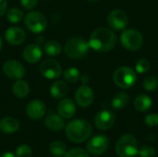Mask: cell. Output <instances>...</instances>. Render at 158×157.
I'll list each match as a JSON object with an SVG mask.
<instances>
[{"mask_svg": "<svg viewBox=\"0 0 158 157\" xmlns=\"http://www.w3.org/2000/svg\"><path fill=\"white\" fill-rule=\"evenodd\" d=\"M89 46L99 53H106L111 51L117 43V36L115 32L107 28H98L91 34L89 39Z\"/></svg>", "mask_w": 158, "mask_h": 157, "instance_id": "cell-1", "label": "cell"}, {"mask_svg": "<svg viewBox=\"0 0 158 157\" xmlns=\"http://www.w3.org/2000/svg\"><path fill=\"white\" fill-rule=\"evenodd\" d=\"M91 124L84 119H74L70 121L66 128V134L69 141L73 143L85 142L92 134Z\"/></svg>", "mask_w": 158, "mask_h": 157, "instance_id": "cell-2", "label": "cell"}, {"mask_svg": "<svg viewBox=\"0 0 158 157\" xmlns=\"http://www.w3.org/2000/svg\"><path fill=\"white\" fill-rule=\"evenodd\" d=\"M89 43L81 37L70 38L65 44L66 55L72 59H81L89 51Z\"/></svg>", "mask_w": 158, "mask_h": 157, "instance_id": "cell-3", "label": "cell"}, {"mask_svg": "<svg viewBox=\"0 0 158 157\" xmlns=\"http://www.w3.org/2000/svg\"><path fill=\"white\" fill-rule=\"evenodd\" d=\"M137 80L136 72L129 67H120L117 68L113 74L115 84L121 89H129L132 87Z\"/></svg>", "mask_w": 158, "mask_h": 157, "instance_id": "cell-4", "label": "cell"}, {"mask_svg": "<svg viewBox=\"0 0 158 157\" xmlns=\"http://www.w3.org/2000/svg\"><path fill=\"white\" fill-rule=\"evenodd\" d=\"M117 154L119 157H134L138 154V143L131 134L120 137L116 146Z\"/></svg>", "mask_w": 158, "mask_h": 157, "instance_id": "cell-5", "label": "cell"}, {"mask_svg": "<svg viewBox=\"0 0 158 157\" xmlns=\"http://www.w3.org/2000/svg\"><path fill=\"white\" fill-rule=\"evenodd\" d=\"M120 42L127 50L137 51L143 45V37L135 29H124L120 35Z\"/></svg>", "mask_w": 158, "mask_h": 157, "instance_id": "cell-6", "label": "cell"}, {"mask_svg": "<svg viewBox=\"0 0 158 157\" xmlns=\"http://www.w3.org/2000/svg\"><path fill=\"white\" fill-rule=\"evenodd\" d=\"M24 23L29 31L33 33H41L45 31L47 21L45 17L38 11L29 12L24 19Z\"/></svg>", "mask_w": 158, "mask_h": 157, "instance_id": "cell-7", "label": "cell"}, {"mask_svg": "<svg viewBox=\"0 0 158 157\" xmlns=\"http://www.w3.org/2000/svg\"><path fill=\"white\" fill-rule=\"evenodd\" d=\"M107 23L112 30L121 31L127 27L129 23V18L123 10L114 9L107 16Z\"/></svg>", "mask_w": 158, "mask_h": 157, "instance_id": "cell-8", "label": "cell"}, {"mask_svg": "<svg viewBox=\"0 0 158 157\" xmlns=\"http://www.w3.org/2000/svg\"><path fill=\"white\" fill-rule=\"evenodd\" d=\"M109 146V140L105 135H96L90 139L87 143V150L93 155H103Z\"/></svg>", "mask_w": 158, "mask_h": 157, "instance_id": "cell-9", "label": "cell"}, {"mask_svg": "<svg viewBox=\"0 0 158 157\" xmlns=\"http://www.w3.org/2000/svg\"><path fill=\"white\" fill-rule=\"evenodd\" d=\"M40 72L44 78L54 80L61 76L62 68L57 61L53 59H46L40 65Z\"/></svg>", "mask_w": 158, "mask_h": 157, "instance_id": "cell-10", "label": "cell"}, {"mask_svg": "<svg viewBox=\"0 0 158 157\" xmlns=\"http://www.w3.org/2000/svg\"><path fill=\"white\" fill-rule=\"evenodd\" d=\"M3 71L8 78L13 80H20L25 75V68L23 65L18 60L14 59L5 62L3 66Z\"/></svg>", "mask_w": 158, "mask_h": 157, "instance_id": "cell-11", "label": "cell"}, {"mask_svg": "<svg viewBox=\"0 0 158 157\" xmlns=\"http://www.w3.org/2000/svg\"><path fill=\"white\" fill-rule=\"evenodd\" d=\"M116 121L115 114L110 110L100 111L94 118V124L101 130H107L113 127Z\"/></svg>", "mask_w": 158, "mask_h": 157, "instance_id": "cell-12", "label": "cell"}, {"mask_svg": "<svg viewBox=\"0 0 158 157\" xmlns=\"http://www.w3.org/2000/svg\"><path fill=\"white\" fill-rule=\"evenodd\" d=\"M94 98V91L92 90L91 87L87 85H82L78 88L75 93V100L76 103L81 106V107H87L89 106Z\"/></svg>", "mask_w": 158, "mask_h": 157, "instance_id": "cell-13", "label": "cell"}, {"mask_svg": "<svg viewBox=\"0 0 158 157\" xmlns=\"http://www.w3.org/2000/svg\"><path fill=\"white\" fill-rule=\"evenodd\" d=\"M46 111L45 104L41 100H32L30 102L26 108V113L28 117L33 120L42 118Z\"/></svg>", "mask_w": 158, "mask_h": 157, "instance_id": "cell-14", "label": "cell"}, {"mask_svg": "<svg viewBox=\"0 0 158 157\" xmlns=\"http://www.w3.org/2000/svg\"><path fill=\"white\" fill-rule=\"evenodd\" d=\"M5 38L9 44L19 45L25 41L26 33L19 27H10L5 32Z\"/></svg>", "mask_w": 158, "mask_h": 157, "instance_id": "cell-15", "label": "cell"}, {"mask_svg": "<svg viewBox=\"0 0 158 157\" xmlns=\"http://www.w3.org/2000/svg\"><path fill=\"white\" fill-rule=\"evenodd\" d=\"M57 112L63 118H72L76 113L75 103L69 98L62 99L57 105Z\"/></svg>", "mask_w": 158, "mask_h": 157, "instance_id": "cell-16", "label": "cell"}, {"mask_svg": "<svg viewBox=\"0 0 158 157\" xmlns=\"http://www.w3.org/2000/svg\"><path fill=\"white\" fill-rule=\"evenodd\" d=\"M43 56V51L38 44L27 45L23 50V58L29 63L38 62Z\"/></svg>", "mask_w": 158, "mask_h": 157, "instance_id": "cell-17", "label": "cell"}, {"mask_svg": "<svg viewBox=\"0 0 158 157\" xmlns=\"http://www.w3.org/2000/svg\"><path fill=\"white\" fill-rule=\"evenodd\" d=\"M45 126L53 131H59L65 127V122L60 115L52 113L45 118Z\"/></svg>", "mask_w": 158, "mask_h": 157, "instance_id": "cell-18", "label": "cell"}, {"mask_svg": "<svg viewBox=\"0 0 158 157\" xmlns=\"http://www.w3.org/2000/svg\"><path fill=\"white\" fill-rule=\"evenodd\" d=\"M19 128V121L12 117H6L0 120V130L4 133H13L16 132Z\"/></svg>", "mask_w": 158, "mask_h": 157, "instance_id": "cell-19", "label": "cell"}, {"mask_svg": "<svg viewBox=\"0 0 158 157\" xmlns=\"http://www.w3.org/2000/svg\"><path fill=\"white\" fill-rule=\"evenodd\" d=\"M68 92L69 87L67 83L63 81H56L50 87V93L56 99H61L65 97Z\"/></svg>", "mask_w": 158, "mask_h": 157, "instance_id": "cell-20", "label": "cell"}, {"mask_svg": "<svg viewBox=\"0 0 158 157\" xmlns=\"http://www.w3.org/2000/svg\"><path fill=\"white\" fill-rule=\"evenodd\" d=\"M134 107L137 111L139 112H146L148 111L152 105L153 102L151 100V98L146 95V94H139L138 96H136V98L134 99Z\"/></svg>", "mask_w": 158, "mask_h": 157, "instance_id": "cell-21", "label": "cell"}, {"mask_svg": "<svg viewBox=\"0 0 158 157\" xmlns=\"http://www.w3.org/2000/svg\"><path fill=\"white\" fill-rule=\"evenodd\" d=\"M12 92L18 98H24L30 93V86L27 81L20 79L12 85Z\"/></svg>", "mask_w": 158, "mask_h": 157, "instance_id": "cell-22", "label": "cell"}, {"mask_svg": "<svg viewBox=\"0 0 158 157\" xmlns=\"http://www.w3.org/2000/svg\"><path fill=\"white\" fill-rule=\"evenodd\" d=\"M130 103V96L126 93H118L112 99V106L115 109L125 108Z\"/></svg>", "mask_w": 158, "mask_h": 157, "instance_id": "cell-23", "label": "cell"}, {"mask_svg": "<svg viewBox=\"0 0 158 157\" xmlns=\"http://www.w3.org/2000/svg\"><path fill=\"white\" fill-rule=\"evenodd\" d=\"M44 50L46 55L50 56H56L60 55L62 48H61V44L56 41H49L44 44Z\"/></svg>", "mask_w": 158, "mask_h": 157, "instance_id": "cell-24", "label": "cell"}, {"mask_svg": "<svg viewBox=\"0 0 158 157\" xmlns=\"http://www.w3.org/2000/svg\"><path fill=\"white\" fill-rule=\"evenodd\" d=\"M64 78L65 80L69 83H75L77 82L81 78L80 70L74 67H70L67 68L64 72Z\"/></svg>", "mask_w": 158, "mask_h": 157, "instance_id": "cell-25", "label": "cell"}, {"mask_svg": "<svg viewBox=\"0 0 158 157\" xmlns=\"http://www.w3.org/2000/svg\"><path fill=\"white\" fill-rule=\"evenodd\" d=\"M50 152L56 156H63L67 153V146L62 142H54L50 144Z\"/></svg>", "mask_w": 158, "mask_h": 157, "instance_id": "cell-26", "label": "cell"}, {"mask_svg": "<svg viewBox=\"0 0 158 157\" xmlns=\"http://www.w3.org/2000/svg\"><path fill=\"white\" fill-rule=\"evenodd\" d=\"M6 19L11 23H19L23 19V12L16 7L10 8L9 10H7Z\"/></svg>", "mask_w": 158, "mask_h": 157, "instance_id": "cell-27", "label": "cell"}, {"mask_svg": "<svg viewBox=\"0 0 158 157\" xmlns=\"http://www.w3.org/2000/svg\"><path fill=\"white\" fill-rule=\"evenodd\" d=\"M143 88L147 91V92H154L157 89L158 87V80L157 78L154 75L151 76H147L143 82Z\"/></svg>", "mask_w": 158, "mask_h": 157, "instance_id": "cell-28", "label": "cell"}, {"mask_svg": "<svg viewBox=\"0 0 158 157\" xmlns=\"http://www.w3.org/2000/svg\"><path fill=\"white\" fill-rule=\"evenodd\" d=\"M151 68V64L147 59L142 58L140 60L137 61L136 65H135V68L137 70V72L143 74V73H146L150 70Z\"/></svg>", "mask_w": 158, "mask_h": 157, "instance_id": "cell-29", "label": "cell"}, {"mask_svg": "<svg viewBox=\"0 0 158 157\" xmlns=\"http://www.w3.org/2000/svg\"><path fill=\"white\" fill-rule=\"evenodd\" d=\"M64 157H90L88 153L81 148H74L65 154Z\"/></svg>", "mask_w": 158, "mask_h": 157, "instance_id": "cell-30", "label": "cell"}, {"mask_svg": "<svg viewBox=\"0 0 158 157\" xmlns=\"http://www.w3.org/2000/svg\"><path fill=\"white\" fill-rule=\"evenodd\" d=\"M17 157H31V149L27 144L20 145L16 152Z\"/></svg>", "mask_w": 158, "mask_h": 157, "instance_id": "cell-31", "label": "cell"}, {"mask_svg": "<svg viewBox=\"0 0 158 157\" xmlns=\"http://www.w3.org/2000/svg\"><path fill=\"white\" fill-rule=\"evenodd\" d=\"M138 154L140 155V157H155L156 150L151 146L144 145L140 149V151H138Z\"/></svg>", "mask_w": 158, "mask_h": 157, "instance_id": "cell-32", "label": "cell"}, {"mask_svg": "<svg viewBox=\"0 0 158 157\" xmlns=\"http://www.w3.org/2000/svg\"><path fill=\"white\" fill-rule=\"evenodd\" d=\"M146 125H148L149 127H156L158 125V114H149L145 117L144 119Z\"/></svg>", "mask_w": 158, "mask_h": 157, "instance_id": "cell-33", "label": "cell"}, {"mask_svg": "<svg viewBox=\"0 0 158 157\" xmlns=\"http://www.w3.org/2000/svg\"><path fill=\"white\" fill-rule=\"evenodd\" d=\"M20 4L25 9L31 10L36 6V5L38 4V0H20Z\"/></svg>", "mask_w": 158, "mask_h": 157, "instance_id": "cell-34", "label": "cell"}, {"mask_svg": "<svg viewBox=\"0 0 158 157\" xmlns=\"http://www.w3.org/2000/svg\"><path fill=\"white\" fill-rule=\"evenodd\" d=\"M7 8V1L6 0H0V17H2Z\"/></svg>", "mask_w": 158, "mask_h": 157, "instance_id": "cell-35", "label": "cell"}, {"mask_svg": "<svg viewBox=\"0 0 158 157\" xmlns=\"http://www.w3.org/2000/svg\"><path fill=\"white\" fill-rule=\"evenodd\" d=\"M0 157H17V156H15V155H14V154H12L11 152H6V153L2 154Z\"/></svg>", "mask_w": 158, "mask_h": 157, "instance_id": "cell-36", "label": "cell"}, {"mask_svg": "<svg viewBox=\"0 0 158 157\" xmlns=\"http://www.w3.org/2000/svg\"><path fill=\"white\" fill-rule=\"evenodd\" d=\"M81 80H82V82H83V83H87V81H88V80H89V79H88V77L85 75V76H83V77H82V79H81Z\"/></svg>", "mask_w": 158, "mask_h": 157, "instance_id": "cell-37", "label": "cell"}, {"mask_svg": "<svg viewBox=\"0 0 158 157\" xmlns=\"http://www.w3.org/2000/svg\"><path fill=\"white\" fill-rule=\"evenodd\" d=\"M1 48H2V39L0 37V50H1Z\"/></svg>", "mask_w": 158, "mask_h": 157, "instance_id": "cell-38", "label": "cell"}, {"mask_svg": "<svg viewBox=\"0 0 158 157\" xmlns=\"http://www.w3.org/2000/svg\"><path fill=\"white\" fill-rule=\"evenodd\" d=\"M89 2H97V1H99V0H88Z\"/></svg>", "mask_w": 158, "mask_h": 157, "instance_id": "cell-39", "label": "cell"}]
</instances>
